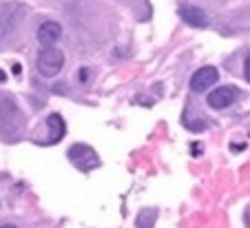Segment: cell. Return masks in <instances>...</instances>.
Wrapping results in <instances>:
<instances>
[{"instance_id": "obj_9", "label": "cell", "mask_w": 250, "mask_h": 228, "mask_svg": "<svg viewBox=\"0 0 250 228\" xmlns=\"http://www.w3.org/2000/svg\"><path fill=\"white\" fill-rule=\"evenodd\" d=\"M244 73H246V80L250 82V58L246 60V69H244Z\"/></svg>"}, {"instance_id": "obj_7", "label": "cell", "mask_w": 250, "mask_h": 228, "mask_svg": "<svg viewBox=\"0 0 250 228\" xmlns=\"http://www.w3.org/2000/svg\"><path fill=\"white\" fill-rule=\"evenodd\" d=\"M47 126H49V140L44 144H56V142H60V140L64 138L66 126H64V120H62L58 113L49 115V118H47Z\"/></svg>"}, {"instance_id": "obj_11", "label": "cell", "mask_w": 250, "mask_h": 228, "mask_svg": "<svg viewBox=\"0 0 250 228\" xmlns=\"http://www.w3.org/2000/svg\"><path fill=\"white\" fill-rule=\"evenodd\" d=\"M5 80H7V73L2 71V69H0V82H5Z\"/></svg>"}, {"instance_id": "obj_10", "label": "cell", "mask_w": 250, "mask_h": 228, "mask_svg": "<svg viewBox=\"0 0 250 228\" xmlns=\"http://www.w3.org/2000/svg\"><path fill=\"white\" fill-rule=\"evenodd\" d=\"M244 219H246V226L250 228V206L246 208V213H244Z\"/></svg>"}, {"instance_id": "obj_3", "label": "cell", "mask_w": 250, "mask_h": 228, "mask_svg": "<svg viewBox=\"0 0 250 228\" xmlns=\"http://www.w3.org/2000/svg\"><path fill=\"white\" fill-rule=\"evenodd\" d=\"M217 80H219L217 69L215 67H202L193 73V78H190V89L197 91V93H202V91H206L208 86H212Z\"/></svg>"}, {"instance_id": "obj_4", "label": "cell", "mask_w": 250, "mask_h": 228, "mask_svg": "<svg viewBox=\"0 0 250 228\" xmlns=\"http://www.w3.org/2000/svg\"><path fill=\"white\" fill-rule=\"evenodd\" d=\"M237 98V89L235 86H219V89H215L210 95H208L206 100H208V106L210 109H226V106H230L232 102H235Z\"/></svg>"}, {"instance_id": "obj_8", "label": "cell", "mask_w": 250, "mask_h": 228, "mask_svg": "<svg viewBox=\"0 0 250 228\" xmlns=\"http://www.w3.org/2000/svg\"><path fill=\"white\" fill-rule=\"evenodd\" d=\"M155 217H157V210L155 208H144L140 213V217H137V228H153Z\"/></svg>"}, {"instance_id": "obj_12", "label": "cell", "mask_w": 250, "mask_h": 228, "mask_svg": "<svg viewBox=\"0 0 250 228\" xmlns=\"http://www.w3.org/2000/svg\"><path fill=\"white\" fill-rule=\"evenodd\" d=\"M0 228H16V226H11V224H5V226H0Z\"/></svg>"}, {"instance_id": "obj_5", "label": "cell", "mask_w": 250, "mask_h": 228, "mask_svg": "<svg viewBox=\"0 0 250 228\" xmlns=\"http://www.w3.org/2000/svg\"><path fill=\"white\" fill-rule=\"evenodd\" d=\"M60 36H62V27L58 22H53V20H47V22H42L38 27V42L42 47H53L60 40Z\"/></svg>"}, {"instance_id": "obj_2", "label": "cell", "mask_w": 250, "mask_h": 228, "mask_svg": "<svg viewBox=\"0 0 250 228\" xmlns=\"http://www.w3.org/2000/svg\"><path fill=\"white\" fill-rule=\"evenodd\" d=\"M64 67V53L58 47H44L38 56V71L44 78H53Z\"/></svg>"}, {"instance_id": "obj_6", "label": "cell", "mask_w": 250, "mask_h": 228, "mask_svg": "<svg viewBox=\"0 0 250 228\" xmlns=\"http://www.w3.org/2000/svg\"><path fill=\"white\" fill-rule=\"evenodd\" d=\"M180 16L186 24H190V27H197V29L208 27V16H206V11L199 9V7H190V5L182 7Z\"/></svg>"}, {"instance_id": "obj_1", "label": "cell", "mask_w": 250, "mask_h": 228, "mask_svg": "<svg viewBox=\"0 0 250 228\" xmlns=\"http://www.w3.org/2000/svg\"><path fill=\"white\" fill-rule=\"evenodd\" d=\"M69 160H71V164L82 173H89L100 166L98 153H95L89 144H73V146L69 148Z\"/></svg>"}]
</instances>
